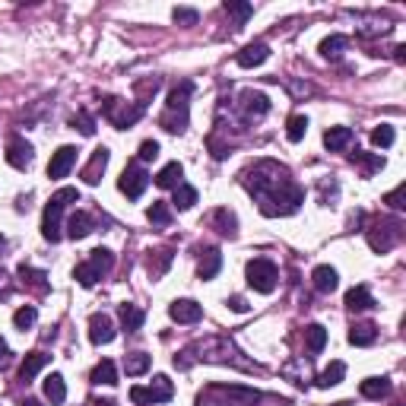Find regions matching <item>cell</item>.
I'll use <instances>...</instances> for the list:
<instances>
[{"label":"cell","instance_id":"cell-48","mask_svg":"<svg viewBox=\"0 0 406 406\" xmlns=\"http://www.w3.org/2000/svg\"><path fill=\"white\" fill-rule=\"evenodd\" d=\"M403 194H406V184H400L397 191H390L387 197H384V203H387V207H394V210H403L406 203H403Z\"/></svg>","mask_w":406,"mask_h":406},{"label":"cell","instance_id":"cell-8","mask_svg":"<svg viewBox=\"0 0 406 406\" xmlns=\"http://www.w3.org/2000/svg\"><path fill=\"white\" fill-rule=\"evenodd\" d=\"M105 117L111 121L115 127H131V124H137L143 117V102H137V105H131V102H121V99H105Z\"/></svg>","mask_w":406,"mask_h":406},{"label":"cell","instance_id":"cell-53","mask_svg":"<svg viewBox=\"0 0 406 406\" xmlns=\"http://www.w3.org/2000/svg\"><path fill=\"white\" fill-rule=\"evenodd\" d=\"M95 406H117V403H115V400H99Z\"/></svg>","mask_w":406,"mask_h":406},{"label":"cell","instance_id":"cell-30","mask_svg":"<svg viewBox=\"0 0 406 406\" xmlns=\"http://www.w3.org/2000/svg\"><path fill=\"white\" fill-rule=\"evenodd\" d=\"M305 346L311 356H317V352L327 346V330H324L321 324H308L305 327Z\"/></svg>","mask_w":406,"mask_h":406},{"label":"cell","instance_id":"cell-2","mask_svg":"<svg viewBox=\"0 0 406 406\" xmlns=\"http://www.w3.org/2000/svg\"><path fill=\"white\" fill-rule=\"evenodd\" d=\"M194 359H200V362H216V365H235L241 372H260V365L245 359V352H241L229 337H207V340L194 343V346L184 349L181 356H174V365H178V368H191Z\"/></svg>","mask_w":406,"mask_h":406},{"label":"cell","instance_id":"cell-34","mask_svg":"<svg viewBox=\"0 0 406 406\" xmlns=\"http://www.w3.org/2000/svg\"><path fill=\"white\" fill-rule=\"evenodd\" d=\"M153 359L146 356V352H131V356H124V372L131 374V378H137V374H146L150 372Z\"/></svg>","mask_w":406,"mask_h":406},{"label":"cell","instance_id":"cell-39","mask_svg":"<svg viewBox=\"0 0 406 406\" xmlns=\"http://www.w3.org/2000/svg\"><path fill=\"white\" fill-rule=\"evenodd\" d=\"M349 159H352L356 166H362L365 174H374V172H381V168H384V159H381V156H368V153H359V150H356Z\"/></svg>","mask_w":406,"mask_h":406},{"label":"cell","instance_id":"cell-40","mask_svg":"<svg viewBox=\"0 0 406 406\" xmlns=\"http://www.w3.org/2000/svg\"><path fill=\"white\" fill-rule=\"evenodd\" d=\"M305 131H308V117L305 115H292L289 124H286V137H289L292 143H299L302 137H305Z\"/></svg>","mask_w":406,"mask_h":406},{"label":"cell","instance_id":"cell-18","mask_svg":"<svg viewBox=\"0 0 406 406\" xmlns=\"http://www.w3.org/2000/svg\"><path fill=\"white\" fill-rule=\"evenodd\" d=\"M374 340H378V327L372 321H359L349 327V343L352 346H372Z\"/></svg>","mask_w":406,"mask_h":406},{"label":"cell","instance_id":"cell-54","mask_svg":"<svg viewBox=\"0 0 406 406\" xmlns=\"http://www.w3.org/2000/svg\"><path fill=\"white\" fill-rule=\"evenodd\" d=\"M23 406H42V403H38V400H25Z\"/></svg>","mask_w":406,"mask_h":406},{"label":"cell","instance_id":"cell-12","mask_svg":"<svg viewBox=\"0 0 406 406\" xmlns=\"http://www.w3.org/2000/svg\"><path fill=\"white\" fill-rule=\"evenodd\" d=\"M32 156H35V150L29 140H23V137H10L7 140V162L13 168H29L32 166Z\"/></svg>","mask_w":406,"mask_h":406},{"label":"cell","instance_id":"cell-4","mask_svg":"<svg viewBox=\"0 0 406 406\" xmlns=\"http://www.w3.org/2000/svg\"><path fill=\"white\" fill-rule=\"evenodd\" d=\"M191 89L194 86L184 80V83H178L172 92H168L166 111H162V117H159V124L166 127L168 133H184V127H188V111H191L188 99H191Z\"/></svg>","mask_w":406,"mask_h":406},{"label":"cell","instance_id":"cell-23","mask_svg":"<svg viewBox=\"0 0 406 406\" xmlns=\"http://www.w3.org/2000/svg\"><path fill=\"white\" fill-rule=\"evenodd\" d=\"M45 365H48V356H45V352H29V356L23 359V365H19V381L29 384Z\"/></svg>","mask_w":406,"mask_h":406},{"label":"cell","instance_id":"cell-46","mask_svg":"<svg viewBox=\"0 0 406 406\" xmlns=\"http://www.w3.org/2000/svg\"><path fill=\"white\" fill-rule=\"evenodd\" d=\"M137 156H140V162H153V159L159 156V143L156 140L140 143V153H137Z\"/></svg>","mask_w":406,"mask_h":406},{"label":"cell","instance_id":"cell-41","mask_svg":"<svg viewBox=\"0 0 406 406\" xmlns=\"http://www.w3.org/2000/svg\"><path fill=\"white\" fill-rule=\"evenodd\" d=\"M146 216H150L153 225H168L172 223V210H168V203H162V200H156V203L146 210Z\"/></svg>","mask_w":406,"mask_h":406},{"label":"cell","instance_id":"cell-5","mask_svg":"<svg viewBox=\"0 0 406 406\" xmlns=\"http://www.w3.org/2000/svg\"><path fill=\"white\" fill-rule=\"evenodd\" d=\"M67 203H80V191H76V188H60V191L48 200V207H45L42 235H45V241H51V245L60 241V216H64Z\"/></svg>","mask_w":406,"mask_h":406},{"label":"cell","instance_id":"cell-35","mask_svg":"<svg viewBox=\"0 0 406 406\" xmlns=\"http://www.w3.org/2000/svg\"><path fill=\"white\" fill-rule=\"evenodd\" d=\"M346 45H349L346 35H330V38H324V42H321V54L327 60H337L343 51H346Z\"/></svg>","mask_w":406,"mask_h":406},{"label":"cell","instance_id":"cell-36","mask_svg":"<svg viewBox=\"0 0 406 406\" xmlns=\"http://www.w3.org/2000/svg\"><path fill=\"white\" fill-rule=\"evenodd\" d=\"M19 276H23V282L25 286H32L35 292H48V273H45V270H32V267H19Z\"/></svg>","mask_w":406,"mask_h":406},{"label":"cell","instance_id":"cell-51","mask_svg":"<svg viewBox=\"0 0 406 406\" xmlns=\"http://www.w3.org/2000/svg\"><path fill=\"white\" fill-rule=\"evenodd\" d=\"M7 359H10V346H7V340L0 337V365H7Z\"/></svg>","mask_w":406,"mask_h":406},{"label":"cell","instance_id":"cell-55","mask_svg":"<svg viewBox=\"0 0 406 406\" xmlns=\"http://www.w3.org/2000/svg\"><path fill=\"white\" fill-rule=\"evenodd\" d=\"M3 248H7V238H3V235H0V251H3Z\"/></svg>","mask_w":406,"mask_h":406},{"label":"cell","instance_id":"cell-31","mask_svg":"<svg viewBox=\"0 0 406 406\" xmlns=\"http://www.w3.org/2000/svg\"><path fill=\"white\" fill-rule=\"evenodd\" d=\"M343 378H346V365H343V362H330L321 374H317V387H337Z\"/></svg>","mask_w":406,"mask_h":406},{"label":"cell","instance_id":"cell-10","mask_svg":"<svg viewBox=\"0 0 406 406\" xmlns=\"http://www.w3.org/2000/svg\"><path fill=\"white\" fill-rule=\"evenodd\" d=\"M238 111L245 121H257V117H264L267 111H270V99H267L264 92H241V102H238Z\"/></svg>","mask_w":406,"mask_h":406},{"label":"cell","instance_id":"cell-56","mask_svg":"<svg viewBox=\"0 0 406 406\" xmlns=\"http://www.w3.org/2000/svg\"><path fill=\"white\" fill-rule=\"evenodd\" d=\"M3 280H7V273H3V270H0V286H3Z\"/></svg>","mask_w":406,"mask_h":406},{"label":"cell","instance_id":"cell-50","mask_svg":"<svg viewBox=\"0 0 406 406\" xmlns=\"http://www.w3.org/2000/svg\"><path fill=\"white\" fill-rule=\"evenodd\" d=\"M229 305H232V311H238V315H245V311H248L245 299H238V295H232V299H229Z\"/></svg>","mask_w":406,"mask_h":406},{"label":"cell","instance_id":"cell-44","mask_svg":"<svg viewBox=\"0 0 406 406\" xmlns=\"http://www.w3.org/2000/svg\"><path fill=\"white\" fill-rule=\"evenodd\" d=\"M172 19H174L178 25H197L200 13H197V10H191V7H174Z\"/></svg>","mask_w":406,"mask_h":406},{"label":"cell","instance_id":"cell-28","mask_svg":"<svg viewBox=\"0 0 406 406\" xmlns=\"http://www.w3.org/2000/svg\"><path fill=\"white\" fill-rule=\"evenodd\" d=\"M181 178H184V168H181V162H168V166H166V168H162V172L156 174V184H159V188H166V191H168V188H172V191H174V188L181 184Z\"/></svg>","mask_w":406,"mask_h":406},{"label":"cell","instance_id":"cell-14","mask_svg":"<svg viewBox=\"0 0 406 406\" xmlns=\"http://www.w3.org/2000/svg\"><path fill=\"white\" fill-rule=\"evenodd\" d=\"M400 238V225H374V229H368V245H372V251H390L394 245H397Z\"/></svg>","mask_w":406,"mask_h":406},{"label":"cell","instance_id":"cell-19","mask_svg":"<svg viewBox=\"0 0 406 406\" xmlns=\"http://www.w3.org/2000/svg\"><path fill=\"white\" fill-rule=\"evenodd\" d=\"M311 282H315V289L317 292H324V295H327V292H333L337 289V286H340V276H337V270H333V267H315V273H311Z\"/></svg>","mask_w":406,"mask_h":406},{"label":"cell","instance_id":"cell-33","mask_svg":"<svg viewBox=\"0 0 406 406\" xmlns=\"http://www.w3.org/2000/svg\"><path fill=\"white\" fill-rule=\"evenodd\" d=\"M390 394V381L387 378H365L362 381V397L368 400H381Z\"/></svg>","mask_w":406,"mask_h":406},{"label":"cell","instance_id":"cell-11","mask_svg":"<svg viewBox=\"0 0 406 406\" xmlns=\"http://www.w3.org/2000/svg\"><path fill=\"white\" fill-rule=\"evenodd\" d=\"M76 146H60L54 156H51V162H48V178H54V181H60V178H67V174L74 172V166H76Z\"/></svg>","mask_w":406,"mask_h":406},{"label":"cell","instance_id":"cell-47","mask_svg":"<svg viewBox=\"0 0 406 406\" xmlns=\"http://www.w3.org/2000/svg\"><path fill=\"white\" fill-rule=\"evenodd\" d=\"M168 264H172V251H159V264H153L150 267V273L153 276H162V273H166V270H168Z\"/></svg>","mask_w":406,"mask_h":406},{"label":"cell","instance_id":"cell-27","mask_svg":"<svg viewBox=\"0 0 406 406\" xmlns=\"http://www.w3.org/2000/svg\"><path fill=\"white\" fill-rule=\"evenodd\" d=\"M45 397L51 400V406H58V403H64L67 400V384H64V374H48L45 378Z\"/></svg>","mask_w":406,"mask_h":406},{"label":"cell","instance_id":"cell-25","mask_svg":"<svg viewBox=\"0 0 406 406\" xmlns=\"http://www.w3.org/2000/svg\"><path fill=\"white\" fill-rule=\"evenodd\" d=\"M89 381H92V384H105V387H115V384H117V368H115V362H111V359H102V362L92 368Z\"/></svg>","mask_w":406,"mask_h":406},{"label":"cell","instance_id":"cell-38","mask_svg":"<svg viewBox=\"0 0 406 406\" xmlns=\"http://www.w3.org/2000/svg\"><path fill=\"white\" fill-rule=\"evenodd\" d=\"M178 210H191L194 203H197V188H191V184H178L174 188V200H172Z\"/></svg>","mask_w":406,"mask_h":406},{"label":"cell","instance_id":"cell-17","mask_svg":"<svg viewBox=\"0 0 406 406\" xmlns=\"http://www.w3.org/2000/svg\"><path fill=\"white\" fill-rule=\"evenodd\" d=\"M108 159H111V153H108L105 146H99V150L92 153L89 166L83 168V181L86 184H99L102 181V174H105V168H108Z\"/></svg>","mask_w":406,"mask_h":406},{"label":"cell","instance_id":"cell-52","mask_svg":"<svg viewBox=\"0 0 406 406\" xmlns=\"http://www.w3.org/2000/svg\"><path fill=\"white\" fill-rule=\"evenodd\" d=\"M394 60H400V64L406 60V48H403V45H397V48H394Z\"/></svg>","mask_w":406,"mask_h":406},{"label":"cell","instance_id":"cell-9","mask_svg":"<svg viewBox=\"0 0 406 406\" xmlns=\"http://www.w3.org/2000/svg\"><path fill=\"white\" fill-rule=\"evenodd\" d=\"M146 184H150V174L143 172L140 166H127L124 172H121V178H117V188H121V194H127L131 200L143 197Z\"/></svg>","mask_w":406,"mask_h":406},{"label":"cell","instance_id":"cell-13","mask_svg":"<svg viewBox=\"0 0 406 406\" xmlns=\"http://www.w3.org/2000/svg\"><path fill=\"white\" fill-rule=\"evenodd\" d=\"M89 340L95 346H108V343L115 340V321L108 315H102V311H95L89 317Z\"/></svg>","mask_w":406,"mask_h":406},{"label":"cell","instance_id":"cell-7","mask_svg":"<svg viewBox=\"0 0 406 406\" xmlns=\"http://www.w3.org/2000/svg\"><path fill=\"white\" fill-rule=\"evenodd\" d=\"M245 276H248L251 289L260 292V295H270V292L276 289V280H280V273H276V264H273V260H267V257H254V260H248V267H245Z\"/></svg>","mask_w":406,"mask_h":406},{"label":"cell","instance_id":"cell-42","mask_svg":"<svg viewBox=\"0 0 406 406\" xmlns=\"http://www.w3.org/2000/svg\"><path fill=\"white\" fill-rule=\"evenodd\" d=\"M394 140H397V133H394V127L390 124H381L372 131V143L374 146H381V150H387V146H394Z\"/></svg>","mask_w":406,"mask_h":406},{"label":"cell","instance_id":"cell-21","mask_svg":"<svg viewBox=\"0 0 406 406\" xmlns=\"http://www.w3.org/2000/svg\"><path fill=\"white\" fill-rule=\"evenodd\" d=\"M219 267H223V254H219L216 248H207L203 257H200V264H197V276L200 280H213V276L219 273Z\"/></svg>","mask_w":406,"mask_h":406},{"label":"cell","instance_id":"cell-45","mask_svg":"<svg viewBox=\"0 0 406 406\" xmlns=\"http://www.w3.org/2000/svg\"><path fill=\"white\" fill-rule=\"evenodd\" d=\"M74 127H80V133H86V137H92V133H95V121H92L86 111H80V115L74 117Z\"/></svg>","mask_w":406,"mask_h":406},{"label":"cell","instance_id":"cell-15","mask_svg":"<svg viewBox=\"0 0 406 406\" xmlns=\"http://www.w3.org/2000/svg\"><path fill=\"white\" fill-rule=\"evenodd\" d=\"M168 315H172V321H178V324H197L200 317H203V308H200L194 299H178V302L168 305Z\"/></svg>","mask_w":406,"mask_h":406},{"label":"cell","instance_id":"cell-32","mask_svg":"<svg viewBox=\"0 0 406 406\" xmlns=\"http://www.w3.org/2000/svg\"><path fill=\"white\" fill-rule=\"evenodd\" d=\"M146 390H150L153 403H166V400L174 397V387H172V381H168L166 374H156V378H153V384Z\"/></svg>","mask_w":406,"mask_h":406},{"label":"cell","instance_id":"cell-1","mask_svg":"<svg viewBox=\"0 0 406 406\" xmlns=\"http://www.w3.org/2000/svg\"><path fill=\"white\" fill-rule=\"evenodd\" d=\"M245 188L254 194L257 207L264 216H292L302 207L305 191L289 178V172L276 162H257L251 172H245Z\"/></svg>","mask_w":406,"mask_h":406},{"label":"cell","instance_id":"cell-3","mask_svg":"<svg viewBox=\"0 0 406 406\" xmlns=\"http://www.w3.org/2000/svg\"><path fill=\"white\" fill-rule=\"evenodd\" d=\"M260 394L238 384H210L197 397V406H254Z\"/></svg>","mask_w":406,"mask_h":406},{"label":"cell","instance_id":"cell-6","mask_svg":"<svg viewBox=\"0 0 406 406\" xmlns=\"http://www.w3.org/2000/svg\"><path fill=\"white\" fill-rule=\"evenodd\" d=\"M111 267H115V254H111L108 248H95L89 254V260H83V264L74 270V280L80 282L83 289H92L102 276L111 273Z\"/></svg>","mask_w":406,"mask_h":406},{"label":"cell","instance_id":"cell-29","mask_svg":"<svg viewBox=\"0 0 406 406\" xmlns=\"http://www.w3.org/2000/svg\"><path fill=\"white\" fill-rule=\"evenodd\" d=\"M117 315H121V324H124L127 333H137L143 327V311L137 305H131V302H124V305L117 308Z\"/></svg>","mask_w":406,"mask_h":406},{"label":"cell","instance_id":"cell-49","mask_svg":"<svg viewBox=\"0 0 406 406\" xmlns=\"http://www.w3.org/2000/svg\"><path fill=\"white\" fill-rule=\"evenodd\" d=\"M131 400L137 406H153V397H150V390L146 387H131Z\"/></svg>","mask_w":406,"mask_h":406},{"label":"cell","instance_id":"cell-37","mask_svg":"<svg viewBox=\"0 0 406 406\" xmlns=\"http://www.w3.org/2000/svg\"><path fill=\"white\" fill-rule=\"evenodd\" d=\"M225 13L235 19V23H232L235 29H241V25L248 23L251 13H254V7H251V3H238V0H225Z\"/></svg>","mask_w":406,"mask_h":406},{"label":"cell","instance_id":"cell-43","mask_svg":"<svg viewBox=\"0 0 406 406\" xmlns=\"http://www.w3.org/2000/svg\"><path fill=\"white\" fill-rule=\"evenodd\" d=\"M35 317H38V311H35L32 305H25V308H19L16 315H13V324H16L19 330H29V327L35 324Z\"/></svg>","mask_w":406,"mask_h":406},{"label":"cell","instance_id":"cell-24","mask_svg":"<svg viewBox=\"0 0 406 406\" xmlns=\"http://www.w3.org/2000/svg\"><path fill=\"white\" fill-rule=\"evenodd\" d=\"M346 308L349 311H368V308H374V299H372V292H368V286H352V289L346 292Z\"/></svg>","mask_w":406,"mask_h":406},{"label":"cell","instance_id":"cell-22","mask_svg":"<svg viewBox=\"0 0 406 406\" xmlns=\"http://www.w3.org/2000/svg\"><path fill=\"white\" fill-rule=\"evenodd\" d=\"M349 143H352V127H330V131L324 133V146L330 153L346 150Z\"/></svg>","mask_w":406,"mask_h":406},{"label":"cell","instance_id":"cell-16","mask_svg":"<svg viewBox=\"0 0 406 406\" xmlns=\"http://www.w3.org/2000/svg\"><path fill=\"white\" fill-rule=\"evenodd\" d=\"M267 58H270V48H267V42H251V45H245V48L235 54L238 67H245V70H251V67H260Z\"/></svg>","mask_w":406,"mask_h":406},{"label":"cell","instance_id":"cell-26","mask_svg":"<svg viewBox=\"0 0 406 406\" xmlns=\"http://www.w3.org/2000/svg\"><path fill=\"white\" fill-rule=\"evenodd\" d=\"M213 225H216V232H219V235H229V238L238 235V219H235L232 210H225V207L213 213Z\"/></svg>","mask_w":406,"mask_h":406},{"label":"cell","instance_id":"cell-20","mask_svg":"<svg viewBox=\"0 0 406 406\" xmlns=\"http://www.w3.org/2000/svg\"><path fill=\"white\" fill-rule=\"evenodd\" d=\"M89 232H92V216L83 213V210H76V213L67 219V235H70L74 241H80V238H86Z\"/></svg>","mask_w":406,"mask_h":406}]
</instances>
